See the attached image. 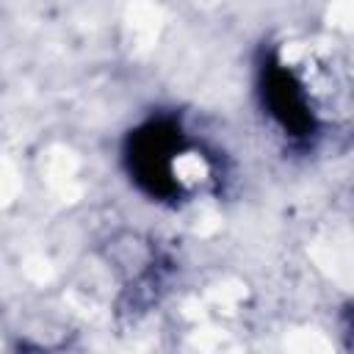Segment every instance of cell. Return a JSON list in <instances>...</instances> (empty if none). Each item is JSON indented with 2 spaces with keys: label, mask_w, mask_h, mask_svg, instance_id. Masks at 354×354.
Here are the masks:
<instances>
[{
  "label": "cell",
  "mask_w": 354,
  "mask_h": 354,
  "mask_svg": "<svg viewBox=\"0 0 354 354\" xmlns=\"http://www.w3.org/2000/svg\"><path fill=\"white\" fill-rule=\"evenodd\" d=\"M185 152L183 130L171 119H152L127 141V166L133 180L152 196H180V155Z\"/></svg>",
  "instance_id": "cell-1"
},
{
  "label": "cell",
  "mask_w": 354,
  "mask_h": 354,
  "mask_svg": "<svg viewBox=\"0 0 354 354\" xmlns=\"http://www.w3.org/2000/svg\"><path fill=\"white\" fill-rule=\"evenodd\" d=\"M260 97L268 116L290 138L315 136V113L301 80L277 58H268L260 69Z\"/></svg>",
  "instance_id": "cell-2"
}]
</instances>
